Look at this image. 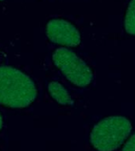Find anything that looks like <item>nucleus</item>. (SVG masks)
I'll use <instances>...</instances> for the list:
<instances>
[{
  "instance_id": "nucleus-1",
  "label": "nucleus",
  "mask_w": 135,
  "mask_h": 151,
  "mask_svg": "<svg viewBox=\"0 0 135 151\" xmlns=\"http://www.w3.org/2000/svg\"><path fill=\"white\" fill-rule=\"evenodd\" d=\"M37 89L28 76L11 66L0 67V104L22 108L33 102Z\"/></svg>"
},
{
  "instance_id": "nucleus-2",
  "label": "nucleus",
  "mask_w": 135,
  "mask_h": 151,
  "mask_svg": "<svg viewBox=\"0 0 135 151\" xmlns=\"http://www.w3.org/2000/svg\"><path fill=\"white\" fill-rule=\"evenodd\" d=\"M132 130V123L126 117H107L93 127L91 143L98 151H114L124 142Z\"/></svg>"
},
{
  "instance_id": "nucleus-3",
  "label": "nucleus",
  "mask_w": 135,
  "mask_h": 151,
  "mask_svg": "<svg viewBox=\"0 0 135 151\" xmlns=\"http://www.w3.org/2000/svg\"><path fill=\"white\" fill-rule=\"evenodd\" d=\"M52 58L56 66L72 83L87 87L92 83L93 79L92 70L71 50L60 47L54 52Z\"/></svg>"
},
{
  "instance_id": "nucleus-4",
  "label": "nucleus",
  "mask_w": 135,
  "mask_h": 151,
  "mask_svg": "<svg viewBox=\"0 0 135 151\" xmlns=\"http://www.w3.org/2000/svg\"><path fill=\"white\" fill-rule=\"evenodd\" d=\"M46 35L50 41L65 47H76L81 41L77 28L64 19L50 20L46 25Z\"/></svg>"
},
{
  "instance_id": "nucleus-5",
  "label": "nucleus",
  "mask_w": 135,
  "mask_h": 151,
  "mask_svg": "<svg viewBox=\"0 0 135 151\" xmlns=\"http://www.w3.org/2000/svg\"><path fill=\"white\" fill-rule=\"evenodd\" d=\"M48 90L50 95L61 105H73L74 101L66 88L57 82H51L48 85Z\"/></svg>"
},
{
  "instance_id": "nucleus-6",
  "label": "nucleus",
  "mask_w": 135,
  "mask_h": 151,
  "mask_svg": "<svg viewBox=\"0 0 135 151\" xmlns=\"http://www.w3.org/2000/svg\"><path fill=\"white\" fill-rule=\"evenodd\" d=\"M125 30L129 35H135V0L127 6L125 17Z\"/></svg>"
},
{
  "instance_id": "nucleus-7",
  "label": "nucleus",
  "mask_w": 135,
  "mask_h": 151,
  "mask_svg": "<svg viewBox=\"0 0 135 151\" xmlns=\"http://www.w3.org/2000/svg\"><path fill=\"white\" fill-rule=\"evenodd\" d=\"M122 151H135V133L127 140Z\"/></svg>"
},
{
  "instance_id": "nucleus-8",
  "label": "nucleus",
  "mask_w": 135,
  "mask_h": 151,
  "mask_svg": "<svg viewBox=\"0 0 135 151\" xmlns=\"http://www.w3.org/2000/svg\"><path fill=\"white\" fill-rule=\"evenodd\" d=\"M2 126H3V119H2V116L0 114V130L2 129Z\"/></svg>"
}]
</instances>
